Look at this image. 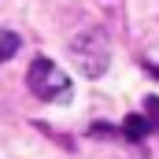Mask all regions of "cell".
<instances>
[{"mask_svg": "<svg viewBox=\"0 0 159 159\" xmlns=\"http://www.w3.org/2000/svg\"><path fill=\"white\" fill-rule=\"evenodd\" d=\"M26 85H30V93H34L37 100H44V104H52V100H67V96H70V78H67L48 56H37V59L30 63Z\"/></svg>", "mask_w": 159, "mask_h": 159, "instance_id": "1", "label": "cell"}, {"mask_svg": "<svg viewBox=\"0 0 159 159\" xmlns=\"http://www.w3.org/2000/svg\"><path fill=\"white\" fill-rule=\"evenodd\" d=\"M144 111H148V115H152V129H159V96H148V100H144Z\"/></svg>", "mask_w": 159, "mask_h": 159, "instance_id": "5", "label": "cell"}, {"mask_svg": "<svg viewBox=\"0 0 159 159\" xmlns=\"http://www.w3.org/2000/svg\"><path fill=\"white\" fill-rule=\"evenodd\" d=\"M152 129V122H144V115H126V133L129 137H144Z\"/></svg>", "mask_w": 159, "mask_h": 159, "instance_id": "4", "label": "cell"}, {"mask_svg": "<svg viewBox=\"0 0 159 159\" xmlns=\"http://www.w3.org/2000/svg\"><path fill=\"white\" fill-rule=\"evenodd\" d=\"M15 52H19V34H11V30H0V63H7Z\"/></svg>", "mask_w": 159, "mask_h": 159, "instance_id": "3", "label": "cell"}, {"mask_svg": "<svg viewBox=\"0 0 159 159\" xmlns=\"http://www.w3.org/2000/svg\"><path fill=\"white\" fill-rule=\"evenodd\" d=\"M70 56H74V63H78L81 74L100 78V74L107 70L111 44H107V37H104V30H85V34H78V37L70 41Z\"/></svg>", "mask_w": 159, "mask_h": 159, "instance_id": "2", "label": "cell"}]
</instances>
